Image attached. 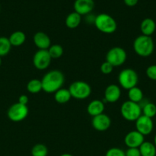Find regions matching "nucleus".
Here are the masks:
<instances>
[{"label": "nucleus", "instance_id": "obj_1", "mask_svg": "<svg viewBox=\"0 0 156 156\" xmlns=\"http://www.w3.org/2000/svg\"><path fill=\"white\" fill-rule=\"evenodd\" d=\"M42 91L52 94L62 88L64 83V76L59 70H51L46 73L41 79Z\"/></svg>", "mask_w": 156, "mask_h": 156}, {"label": "nucleus", "instance_id": "obj_2", "mask_svg": "<svg viewBox=\"0 0 156 156\" xmlns=\"http://www.w3.org/2000/svg\"><path fill=\"white\" fill-rule=\"evenodd\" d=\"M154 44L151 37L139 35L133 42V50L135 53L142 57H148L153 53Z\"/></svg>", "mask_w": 156, "mask_h": 156}, {"label": "nucleus", "instance_id": "obj_3", "mask_svg": "<svg viewBox=\"0 0 156 156\" xmlns=\"http://www.w3.org/2000/svg\"><path fill=\"white\" fill-rule=\"evenodd\" d=\"M94 25L99 31L108 34L114 33L117 29V23L116 20L106 13H101L96 15Z\"/></svg>", "mask_w": 156, "mask_h": 156}, {"label": "nucleus", "instance_id": "obj_4", "mask_svg": "<svg viewBox=\"0 0 156 156\" xmlns=\"http://www.w3.org/2000/svg\"><path fill=\"white\" fill-rule=\"evenodd\" d=\"M121 115L127 121H136L140 116L142 115V107L139 104L135 103L131 101L123 102L120 108Z\"/></svg>", "mask_w": 156, "mask_h": 156}, {"label": "nucleus", "instance_id": "obj_5", "mask_svg": "<svg viewBox=\"0 0 156 156\" xmlns=\"http://www.w3.org/2000/svg\"><path fill=\"white\" fill-rule=\"evenodd\" d=\"M118 82L120 86L125 90H129L133 87L137 86L139 82L138 73L132 69H125L119 73Z\"/></svg>", "mask_w": 156, "mask_h": 156}, {"label": "nucleus", "instance_id": "obj_6", "mask_svg": "<svg viewBox=\"0 0 156 156\" xmlns=\"http://www.w3.org/2000/svg\"><path fill=\"white\" fill-rule=\"evenodd\" d=\"M71 97L77 100H84L90 97L92 89L90 85L84 81L73 82L69 87Z\"/></svg>", "mask_w": 156, "mask_h": 156}, {"label": "nucleus", "instance_id": "obj_7", "mask_svg": "<svg viewBox=\"0 0 156 156\" xmlns=\"http://www.w3.org/2000/svg\"><path fill=\"white\" fill-rule=\"evenodd\" d=\"M127 59L126 51L120 47H112L106 55V61L110 62L113 67L123 65Z\"/></svg>", "mask_w": 156, "mask_h": 156}, {"label": "nucleus", "instance_id": "obj_8", "mask_svg": "<svg viewBox=\"0 0 156 156\" xmlns=\"http://www.w3.org/2000/svg\"><path fill=\"white\" fill-rule=\"evenodd\" d=\"M28 108L27 105L20 103L13 104L8 110L7 115L9 120L13 122H21L27 117L28 114Z\"/></svg>", "mask_w": 156, "mask_h": 156}, {"label": "nucleus", "instance_id": "obj_9", "mask_svg": "<svg viewBox=\"0 0 156 156\" xmlns=\"http://www.w3.org/2000/svg\"><path fill=\"white\" fill-rule=\"evenodd\" d=\"M51 59L47 50H38L33 56V65L37 69L44 70L48 68Z\"/></svg>", "mask_w": 156, "mask_h": 156}, {"label": "nucleus", "instance_id": "obj_10", "mask_svg": "<svg viewBox=\"0 0 156 156\" xmlns=\"http://www.w3.org/2000/svg\"><path fill=\"white\" fill-rule=\"evenodd\" d=\"M154 123L152 119L148 117L142 115L136 120V130L142 133V135L148 136L152 132Z\"/></svg>", "mask_w": 156, "mask_h": 156}, {"label": "nucleus", "instance_id": "obj_11", "mask_svg": "<svg viewBox=\"0 0 156 156\" xmlns=\"http://www.w3.org/2000/svg\"><path fill=\"white\" fill-rule=\"evenodd\" d=\"M144 139L145 136L136 129L130 131L125 135L124 143L128 148H139L145 142Z\"/></svg>", "mask_w": 156, "mask_h": 156}, {"label": "nucleus", "instance_id": "obj_12", "mask_svg": "<svg viewBox=\"0 0 156 156\" xmlns=\"http://www.w3.org/2000/svg\"><path fill=\"white\" fill-rule=\"evenodd\" d=\"M92 126L96 130L103 132L107 130L111 126V119L105 114L95 116L92 119Z\"/></svg>", "mask_w": 156, "mask_h": 156}, {"label": "nucleus", "instance_id": "obj_13", "mask_svg": "<svg viewBox=\"0 0 156 156\" xmlns=\"http://www.w3.org/2000/svg\"><path fill=\"white\" fill-rule=\"evenodd\" d=\"M94 1L93 0H75L73 3L74 12L79 15H87L91 13L94 8Z\"/></svg>", "mask_w": 156, "mask_h": 156}, {"label": "nucleus", "instance_id": "obj_14", "mask_svg": "<svg viewBox=\"0 0 156 156\" xmlns=\"http://www.w3.org/2000/svg\"><path fill=\"white\" fill-rule=\"evenodd\" d=\"M121 97V89L119 86L111 84L106 88L104 91V99L102 102L108 103H115ZM105 104V103H104Z\"/></svg>", "mask_w": 156, "mask_h": 156}, {"label": "nucleus", "instance_id": "obj_15", "mask_svg": "<svg viewBox=\"0 0 156 156\" xmlns=\"http://www.w3.org/2000/svg\"><path fill=\"white\" fill-rule=\"evenodd\" d=\"M33 42L38 50H48L50 47V39L47 34L38 31L33 37Z\"/></svg>", "mask_w": 156, "mask_h": 156}, {"label": "nucleus", "instance_id": "obj_16", "mask_svg": "<svg viewBox=\"0 0 156 156\" xmlns=\"http://www.w3.org/2000/svg\"><path fill=\"white\" fill-rule=\"evenodd\" d=\"M104 110H105V104L102 102V101L100 100L92 101L87 108L88 114L93 117L103 114Z\"/></svg>", "mask_w": 156, "mask_h": 156}, {"label": "nucleus", "instance_id": "obj_17", "mask_svg": "<svg viewBox=\"0 0 156 156\" xmlns=\"http://www.w3.org/2000/svg\"><path fill=\"white\" fill-rule=\"evenodd\" d=\"M140 30L142 35L151 37L156 30V24L153 19L146 18L142 20L140 24Z\"/></svg>", "mask_w": 156, "mask_h": 156}, {"label": "nucleus", "instance_id": "obj_18", "mask_svg": "<svg viewBox=\"0 0 156 156\" xmlns=\"http://www.w3.org/2000/svg\"><path fill=\"white\" fill-rule=\"evenodd\" d=\"M80 22L81 15L76 13V12H71L66 17L65 24L70 29L76 28L80 24Z\"/></svg>", "mask_w": 156, "mask_h": 156}, {"label": "nucleus", "instance_id": "obj_19", "mask_svg": "<svg viewBox=\"0 0 156 156\" xmlns=\"http://www.w3.org/2000/svg\"><path fill=\"white\" fill-rule=\"evenodd\" d=\"M71 94H70L69 89L62 88L59 89L54 93V100L57 103L64 105L67 103L71 98Z\"/></svg>", "mask_w": 156, "mask_h": 156}, {"label": "nucleus", "instance_id": "obj_20", "mask_svg": "<svg viewBox=\"0 0 156 156\" xmlns=\"http://www.w3.org/2000/svg\"><path fill=\"white\" fill-rule=\"evenodd\" d=\"M9 41H10L12 46L14 47H19L21 46L26 40L25 34L21 30H17V31L13 32L9 37Z\"/></svg>", "mask_w": 156, "mask_h": 156}, {"label": "nucleus", "instance_id": "obj_21", "mask_svg": "<svg viewBox=\"0 0 156 156\" xmlns=\"http://www.w3.org/2000/svg\"><path fill=\"white\" fill-rule=\"evenodd\" d=\"M140 151L141 156H155L156 147L154 143L150 142H144L140 147L139 148Z\"/></svg>", "mask_w": 156, "mask_h": 156}, {"label": "nucleus", "instance_id": "obj_22", "mask_svg": "<svg viewBox=\"0 0 156 156\" xmlns=\"http://www.w3.org/2000/svg\"><path fill=\"white\" fill-rule=\"evenodd\" d=\"M128 100L131 101L139 104V102L142 101L143 99V92L139 87H133L128 90Z\"/></svg>", "mask_w": 156, "mask_h": 156}, {"label": "nucleus", "instance_id": "obj_23", "mask_svg": "<svg viewBox=\"0 0 156 156\" xmlns=\"http://www.w3.org/2000/svg\"><path fill=\"white\" fill-rule=\"evenodd\" d=\"M27 91L31 94H38L42 91V83L41 80L38 79H33L29 81L27 84Z\"/></svg>", "mask_w": 156, "mask_h": 156}, {"label": "nucleus", "instance_id": "obj_24", "mask_svg": "<svg viewBox=\"0 0 156 156\" xmlns=\"http://www.w3.org/2000/svg\"><path fill=\"white\" fill-rule=\"evenodd\" d=\"M12 49V44L9 38L0 37V56H5L9 54Z\"/></svg>", "mask_w": 156, "mask_h": 156}, {"label": "nucleus", "instance_id": "obj_25", "mask_svg": "<svg viewBox=\"0 0 156 156\" xmlns=\"http://www.w3.org/2000/svg\"><path fill=\"white\" fill-rule=\"evenodd\" d=\"M142 115L152 119L156 115V105L151 102H148L142 108Z\"/></svg>", "mask_w": 156, "mask_h": 156}, {"label": "nucleus", "instance_id": "obj_26", "mask_svg": "<svg viewBox=\"0 0 156 156\" xmlns=\"http://www.w3.org/2000/svg\"><path fill=\"white\" fill-rule=\"evenodd\" d=\"M47 51L51 59H58L62 56L64 53V49L60 44H54V45H50Z\"/></svg>", "mask_w": 156, "mask_h": 156}, {"label": "nucleus", "instance_id": "obj_27", "mask_svg": "<svg viewBox=\"0 0 156 156\" xmlns=\"http://www.w3.org/2000/svg\"><path fill=\"white\" fill-rule=\"evenodd\" d=\"M48 154V149L47 146L41 143L35 145L32 149V156H47Z\"/></svg>", "mask_w": 156, "mask_h": 156}, {"label": "nucleus", "instance_id": "obj_28", "mask_svg": "<svg viewBox=\"0 0 156 156\" xmlns=\"http://www.w3.org/2000/svg\"><path fill=\"white\" fill-rule=\"evenodd\" d=\"M105 156H125V154L122 149L114 147L108 149Z\"/></svg>", "mask_w": 156, "mask_h": 156}, {"label": "nucleus", "instance_id": "obj_29", "mask_svg": "<svg viewBox=\"0 0 156 156\" xmlns=\"http://www.w3.org/2000/svg\"><path fill=\"white\" fill-rule=\"evenodd\" d=\"M113 69H114L113 66H112L110 62H106V61L102 62L100 66V72L104 75H109L112 73Z\"/></svg>", "mask_w": 156, "mask_h": 156}, {"label": "nucleus", "instance_id": "obj_30", "mask_svg": "<svg viewBox=\"0 0 156 156\" xmlns=\"http://www.w3.org/2000/svg\"><path fill=\"white\" fill-rule=\"evenodd\" d=\"M146 76L149 79L156 81V65H151L146 69Z\"/></svg>", "mask_w": 156, "mask_h": 156}, {"label": "nucleus", "instance_id": "obj_31", "mask_svg": "<svg viewBox=\"0 0 156 156\" xmlns=\"http://www.w3.org/2000/svg\"><path fill=\"white\" fill-rule=\"evenodd\" d=\"M125 154V156H141L139 148H128Z\"/></svg>", "mask_w": 156, "mask_h": 156}, {"label": "nucleus", "instance_id": "obj_32", "mask_svg": "<svg viewBox=\"0 0 156 156\" xmlns=\"http://www.w3.org/2000/svg\"><path fill=\"white\" fill-rule=\"evenodd\" d=\"M29 98L27 95L25 94H21L20 95L19 98H18V103L21 104L23 105H27L28 103Z\"/></svg>", "mask_w": 156, "mask_h": 156}, {"label": "nucleus", "instance_id": "obj_33", "mask_svg": "<svg viewBox=\"0 0 156 156\" xmlns=\"http://www.w3.org/2000/svg\"><path fill=\"white\" fill-rule=\"evenodd\" d=\"M124 3L128 7H134L139 2V0H123Z\"/></svg>", "mask_w": 156, "mask_h": 156}, {"label": "nucleus", "instance_id": "obj_34", "mask_svg": "<svg viewBox=\"0 0 156 156\" xmlns=\"http://www.w3.org/2000/svg\"><path fill=\"white\" fill-rule=\"evenodd\" d=\"M61 156H73V155H71V154H69V153H64V154H62Z\"/></svg>", "mask_w": 156, "mask_h": 156}, {"label": "nucleus", "instance_id": "obj_35", "mask_svg": "<svg viewBox=\"0 0 156 156\" xmlns=\"http://www.w3.org/2000/svg\"><path fill=\"white\" fill-rule=\"evenodd\" d=\"M154 145L155 146V147H156V134H155V136H154Z\"/></svg>", "mask_w": 156, "mask_h": 156}, {"label": "nucleus", "instance_id": "obj_36", "mask_svg": "<svg viewBox=\"0 0 156 156\" xmlns=\"http://www.w3.org/2000/svg\"><path fill=\"white\" fill-rule=\"evenodd\" d=\"M2 64V59H1V56H0V66H1Z\"/></svg>", "mask_w": 156, "mask_h": 156}]
</instances>
